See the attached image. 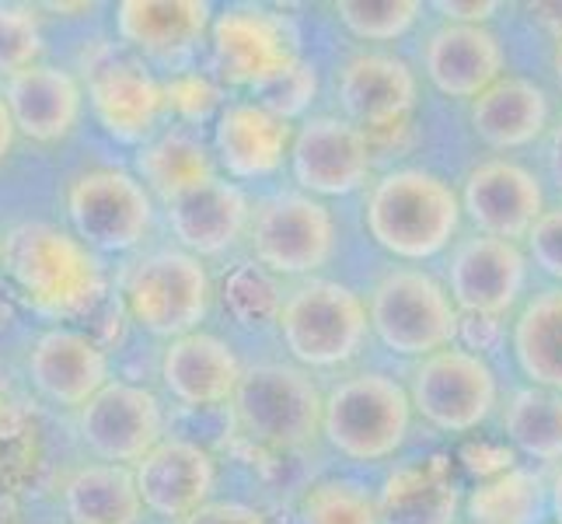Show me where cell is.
I'll list each match as a JSON object with an SVG mask.
<instances>
[{
  "label": "cell",
  "instance_id": "1",
  "mask_svg": "<svg viewBox=\"0 0 562 524\" xmlns=\"http://www.w3.org/2000/svg\"><path fill=\"white\" fill-rule=\"evenodd\" d=\"M464 221L461 192L437 171L395 168L384 171L367 192V235L387 256L423 263L451 252Z\"/></svg>",
  "mask_w": 562,
  "mask_h": 524
},
{
  "label": "cell",
  "instance_id": "2",
  "mask_svg": "<svg viewBox=\"0 0 562 524\" xmlns=\"http://www.w3.org/2000/svg\"><path fill=\"white\" fill-rule=\"evenodd\" d=\"M4 274L32 312L46 319H77L105 294V274L94 252L77 235L43 221L8 231Z\"/></svg>",
  "mask_w": 562,
  "mask_h": 524
},
{
  "label": "cell",
  "instance_id": "3",
  "mask_svg": "<svg viewBox=\"0 0 562 524\" xmlns=\"http://www.w3.org/2000/svg\"><path fill=\"white\" fill-rule=\"evenodd\" d=\"M280 339L290 360L304 371L342 367L363 354L371 339L367 301L339 280H301L280 301Z\"/></svg>",
  "mask_w": 562,
  "mask_h": 524
},
{
  "label": "cell",
  "instance_id": "4",
  "mask_svg": "<svg viewBox=\"0 0 562 524\" xmlns=\"http://www.w3.org/2000/svg\"><path fill=\"white\" fill-rule=\"evenodd\" d=\"M413 426L409 388L384 371H360L328 388L322 437L336 455L374 465L392 458Z\"/></svg>",
  "mask_w": 562,
  "mask_h": 524
},
{
  "label": "cell",
  "instance_id": "5",
  "mask_svg": "<svg viewBox=\"0 0 562 524\" xmlns=\"http://www.w3.org/2000/svg\"><path fill=\"white\" fill-rule=\"evenodd\" d=\"M371 333L395 357L423 360L461 339V312L448 287L419 266H395L367 298Z\"/></svg>",
  "mask_w": 562,
  "mask_h": 524
},
{
  "label": "cell",
  "instance_id": "6",
  "mask_svg": "<svg viewBox=\"0 0 562 524\" xmlns=\"http://www.w3.org/2000/svg\"><path fill=\"white\" fill-rule=\"evenodd\" d=\"M325 395L304 367L259 364L241 375L231 410L238 431L259 448H301L322 434Z\"/></svg>",
  "mask_w": 562,
  "mask_h": 524
},
{
  "label": "cell",
  "instance_id": "7",
  "mask_svg": "<svg viewBox=\"0 0 562 524\" xmlns=\"http://www.w3.org/2000/svg\"><path fill=\"white\" fill-rule=\"evenodd\" d=\"M405 388H409L413 413H419L440 434L479 431L499 402V384L490 360L461 343L416 360Z\"/></svg>",
  "mask_w": 562,
  "mask_h": 524
},
{
  "label": "cell",
  "instance_id": "8",
  "mask_svg": "<svg viewBox=\"0 0 562 524\" xmlns=\"http://www.w3.org/2000/svg\"><path fill=\"white\" fill-rule=\"evenodd\" d=\"M123 294L130 315L147 333L171 343L200 333L213 301V283L200 256L186 248H161L130 269Z\"/></svg>",
  "mask_w": 562,
  "mask_h": 524
},
{
  "label": "cell",
  "instance_id": "9",
  "mask_svg": "<svg viewBox=\"0 0 562 524\" xmlns=\"http://www.w3.org/2000/svg\"><path fill=\"white\" fill-rule=\"evenodd\" d=\"M251 256L273 277L312 280L336 256V221L307 192H277L251 210Z\"/></svg>",
  "mask_w": 562,
  "mask_h": 524
},
{
  "label": "cell",
  "instance_id": "10",
  "mask_svg": "<svg viewBox=\"0 0 562 524\" xmlns=\"http://www.w3.org/2000/svg\"><path fill=\"white\" fill-rule=\"evenodd\" d=\"M70 224L88 248L130 252L154 224V197L133 171L91 168L70 182L67 192Z\"/></svg>",
  "mask_w": 562,
  "mask_h": 524
},
{
  "label": "cell",
  "instance_id": "11",
  "mask_svg": "<svg viewBox=\"0 0 562 524\" xmlns=\"http://www.w3.org/2000/svg\"><path fill=\"white\" fill-rule=\"evenodd\" d=\"M528 252L517 242L490 235L458 238L448 252L443 287L461 315L469 319H499L514 312L528 290Z\"/></svg>",
  "mask_w": 562,
  "mask_h": 524
},
{
  "label": "cell",
  "instance_id": "12",
  "mask_svg": "<svg viewBox=\"0 0 562 524\" xmlns=\"http://www.w3.org/2000/svg\"><path fill=\"white\" fill-rule=\"evenodd\" d=\"M210 38L224 81L256 94L301 64L294 25L266 8H227L213 18Z\"/></svg>",
  "mask_w": 562,
  "mask_h": 524
},
{
  "label": "cell",
  "instance_id": "13",
  "mask_svg": "<svg viewBox=\"0 0 562 524\" xmlns=\"http://www.w3.org/2000/svg\"><path fill=\"white\" fill-rule=\"evenodd\" d=\"M290 175L307 197H350L371 179L367 133L342 115H307L290 144Z\"/></svg>",
  "mask_w": 562,
  "mask_h": 524
},
{
  "label": "cell",
  "instance_id": "14",
  "mask_svg": "<svg viewBox=\"0 0 562 524\" xmlns=\"http://www.w3.org/2000/svg\"><path fill=\"white\" fill-rule=\"evenodd\" d=\"M461 210L475 235L503 242H528L531 227L546 213V189L538 175L510 158H490L475 165L461 182Z\"/></svg>",
  "mask_w": 562,
  "mask_h": 524
},
{
  "label": "cell",
  "instance_id": "15",
  "mask_svg": "<svg viewBox=\"0 0 562 524\" xmlns=\"http://www.w3.org/2000/svg\"><path fill=\"white\" fill-rule=\"evenodd\" d=\"M81 437L91 455L133 469L165 441L161 402L144 384L109 381L81 410Z\"/></svg>",
  "mask_w": 562,
  "mask_h": 524
},
{
  "label": "cell",
  "instance_id": "16",
  "mask_svg": "<svg viewBox=\"0 0 562 524\" xmlns=\"http://www.w3.org/2000/svg\"><path fill=\"white\" fill-rule=\"evenodd\" d=\"M342 120L367 130L402 126L419 102L416 70L392 53H357L336 74Z\"/></svg>",
  "mask_w": 562,
  "mask_h": 524
},
{
  "label": "cell",
  "instance_id": "17",
  "mask_svg": "<svg viewBox=\"0 0 562 524\" xmlns=\"http://www.w3.org/2000/svg\"><path fill=\"white\" fill-rule=\"evenodd\" d=\"M423 70L443 99L472 105L482 91L507 77V49L490 25L443 22L426 35Z\"/></svg>",
  "mask_w": 562,
  "mask_h": 524
},
{
  "label": "cell",
  "instance_id": "18",
  "mask_svg": "<svg viewBox=\"0 0 562 524\" xmlns=\"http://www.w3.org/2000/svg\"><path fill=\"white\" fill-rule=\"evenodd\" d=\"M290 144L294 126L259 102L224 105L213 123V158L231 182L273 179L283 161H290Z\"/></svg>",
  "mask_w": 562,
  "mask_h": 524
},
{
  "label": "cell",
  "instance_id": "19",
  "mask_svg": "<svg viewBox=\"0 0 562 524\" xmlns=\"http://www.w3.org/2000/svg\"><path fill=\"white\" fill-rule=\"evenodd\" d=\"M144 511L165 521H186L210 503L213 482H217V465L210 451L182 437H165L158 448L147 451L144 461L133 465Z\"/></svg>",
  "mask_w": 562,
  "mask_h": 524
},
{
  "label": "cell",
  "instance_id": "20",
  "mask_svg": "<svg viewBox=\"0 0 562 524\" xmlns=\"http://www.w3.org/2000/svg\"><path fill=\"white\" fill-rule=\"evenodd\" d=\"M168 227L192 256H221L251 224V203L238 182L213 175L165 203Z\"/></svg>",
  "mask_w": 562,
  "mask_h": 524
},
{
  "label": "cell",
  "instance_id": "21",
  "mask_svg": "<svg viewBox=\"0 0 562 524\" xmlns=\"http://www.w3.org/2000/svg\"><path fill=\"white\" fill-rule=\"evenodd\" d=\"M29 375L49 402L70 405V410H85L112 381L105 349L88 333L64 325L35 339L29 354Z\"/></svg>",
  "mask_w": 562,
  "mask_h": 524
},
{
  "label": "cell",
  "instance_id": "22",
  "mask_svg": "<svg viewBox=\"0 0 562 524\" xmlns=\"http://www.w3.org/2000/svg\"><path fill=\"white\" fill-rule=\"evenodd\" d=\"M241 360L221 336L213 333H189L171 339L161 357V381L192 410H206V405L231 402L241 384Z\"/></svg>",
  "mask_w": 562,
  "mask_h": 524
},
{
  "label": "cell",
  "instance_id": "23",
  "mask_svg": "<svg viewBox=\"0 0 562 524\" xmlns=\"http://www.w3.org/2000/svg\"><path fill=\"white\" fill-rule=\"evenodd\" d=\"M88 99L94 120L102 123L109 137L123 144H140L158 130V120L168 105V88L154 81L140 64L115 60L94 70Z\"/></svg>",
  "mask_w": 562,
  "mask_h": 524
},
{
  "label": "cell",
  "instance_id": "24",
  "mask_svg": "<svg viewBox=\"0 0 562 524\" xmlns=\"http://www.w3.org/2000/svg\"><path fill=\"white\" fill-rule=\"evenodd\" d=\"M469 123L475 141L490 150L531 147L541 133H549V94L531 77L507 74L469 105Z\"/></svg>",
  "mask_w": 562,
  "mask_h": 524
},
{
  "label": "cell",
  "instance_id": "25",
  "mask_svg": "<svg viewBox=\"0 0 562 524\" xmlns=\"http://www.w3.org/2000/svg\"><path fill=\"white\" fill-rule=\"evenodd\" d=\"M464 497L448 458L405 461L378 493L381 524H458Z\"/></svg>",
  "mask_w": 562,
  "mask_h": 524
},
{
  "label": "cell",
  "instance_id": "26",
  "mask_svg": "<svg viewBox=\"0 0 562 524\" xmlns=\"http://www.w3.org/2000/svg\"><path fill=\"white\" fill-rule=\"evenodd\" d=\"M4 99L18 133H25L35 144L64 141L74 130L77 115H81V85L67 70L46 64L8 77Z\"/></svg>",
  "mask_w": 562,
  "mask_h": 524
},
{
  "label": "cell",
  "instance_id": "27",
  "mask_svg": "<svg viewBox=\"0 0 562 524\" xmlns=\"http://www.w3.org/2000/svg\"><path fill=\"white\" fill-rule=\"evenodd\" d=\"M210 25L213 11L203 0H123L115 8V32L150 56L192 46Z\"/></svg>",
  "mask_w": 562,
  "mask_h": 524
},
{
  "label": "cell",
  "instance_id": "28",
  "mask_svg": "<svg viewBox=\"0 0 562 524\" xmlns=\"http://www.w3.org/2000/svg\"><path fill=\"white\" fill-rule=\"evenodd\" d=\"M514 360L517 371L535 388L562 395V287H546L520 304L514 319Z\"/></svg>",
  "mask_w": 562,
  "mask_h": 524
},
{
  "label": "cell",
  "instance_id": "29",
  "mask_svg": "<svg viewBox=\"0 0 562 524\" xmlns=\"http://www.w3.org/2000/svg\"><path fill=\"white\" fill-rule=\"evenodd\" d=\"M64 511L70 524H137L144 517L137 476L126 465H85L64 482Z\"/></svg>",
  "mask_w": 562,
  "mask_h": 524
},
{
  "label": "cell",
  "instance_id": "30",
  "mask_svg": "<svg viewBox=\"0 0 562 524\" xmlns=\"http://www.w3.org/2000/svg\"><path fill=\"white\" fill-rule=\"evenodd\" d=\"M213 175H217V158H213V150L200 137H192L189 130L161 133V137L150 141L137 158V179L150 189V197H158L161 203L179 197L189 186L213 179Z\"/></svg>",
  "mask_w": 562,
  "mask_h": 524
},
{
  "label": "cell",
  "instance_id": "31",
  "mask_svg": "<svg viewBox=\"0 0 562 524\" xmlns=\"http://www.w3.org/2000/svg\"><path fill=\"white\" fill-rule=\"evenodd\" d=\"M503 434L528 461L562 465V395L549 388H517L503 405Z\"/></svg>",
  "mask_w": 562,
  "mask_h": 524
},
{
  "label": "cell",
  "instance_id": "32",
  "mask_svg": "<svg viewBox=\"0 0 562 524\" xmlns=\"http://www.w3.org/2000/svg\"><path fill=\"white\" fill-rule=\"evenodd\" d=\"M541 503H549V482L531 469H507L479 482L464 511L472 524H535Z\"/></svg>",
  "mask_w": 562,
  "mask_h": 524
},
{
  "label": "cell",
  "instance_id": "33",
  "mask_svg": "<svg viewBox=\"0 0 562 524\" xmlns=\"http://www.w3.org/2000/svg\"><path fill=\"white\" fill-rule=\"evenodd\" d=\"M297 524H381L378 493L357 479H322L301 497Z\"/></svg>",
  "mask_w": 562,
  "mask_h": 524
},
{
  "label": "cell",
  "instance_id": "34",
  "mask_svg": "<svg viewBox=\"0 0 562 524\" xmlns=\"http://www.w3.org/2000/svg\"><path fill=\"white\" fill-rule=\"evenodd\" d=\"M423 14L419 0H342L336 4L339 25L357 43H395Z\"/></svg>",
  "mask_w": 562,
  "mask_h": 524
},
{
  "label": "cell",
  "instance_id": "35",
  "mask_svg": "<svg viewBox=\"0 0 562 524\" xmlns=\"http://www.w3.org/2000/svg\"><path fill=\"white\" fill-rule=\"evenodd\" d=\"M38 25L25 8H0V74H22L35 67Z\"/></svg>",
  "mask_w": 562,
  "mask_h": 524
},
{
  "label": "cell",
  "instance_id": "36",
  "mask_svg": "<svg viewBox=\"0 0 562 524\" xmlns=\"http://www.w3.org/2000/svg\"><path fill=\"white\" fill-rule=\"evenodd\" d=\"M224 298L231 304V312H235L241 322H259L266 312H273V308L280 315V304L273 298V290L266 287L262 266H245V269H238V274H231Z\"/></svg>",
  "mask_w": 562,
  "mask_h": 524
},
{
  "label": "cell",
  "instance_id": "37",
  "mask_svg": "<svg viewBox=\"0 0 562 524\" xmlns=\"http://www.w3.org/2000/svg\"><path fill=\"white\" fill-rule=\"evenodd\" d=\"M525 252L538 274H546L562 287V203L541 213L525 242Z\"/></svg>",
  "mask_w": 562,
  "mask_h": 524
},
{
  "label": "cell",
  "instance_id": "38",
  "mask_svg": "<svg viewBox=\"0 0 562 524\" xmlns=\"http://www.w3.org/2000/svg\"><path fill=\"white\" fill-rule=\"evenodd\" d=\"M262 94V102L269 112H277L280 120H294V115H301L307 105L315 102V67H307V64H297L294 70H286L277 85H269Z\"/></svg>",
  "mask_w": 562,
  "mask_h": 524
},
{
  "label": "cell",
  "instance_id": "39",
  "mask_svg": "<svg viewBox=\"0 0 562 524\" xmlns=\"http://www.w3.org/2000/svg\"><path fill=\"white\" fill-rule=\"evenodd\" d=\"M179 524H266V517L256 508H245V503L235 500H210Z\"/></svg>",
  "mask_w": 562,
  "mask_h": 524
},
{
  "label": "cell",
  "instance_id": "40",
  "mask_svg": "<svg viewBox=\"0 0 562 524\" xmlns=\"http://www.w3.org/2000/svg\"><path fill=\"white\" fill-rule=\"evenodd\" d=\"M434 11H440L443 22L451 25H490L503 11V4H496V0H479V4L475 0H440Z\"/></svg>",
  "mask_w": 562,
  "mask_h": 524
},
{
  "label": "cell",
  "instance_id": "41",
  "mask_svg": "<svg viewBox=\"0 0 562 524\" xmlns=\"http://www.w3.org/2000/svg\"><path fill=\"white\" fill-rule=\"evenodd\" d=\"M546 165L552 182L562 189V120L555 126H549V144H546Z\"/></svg>",
  "mask_w": 562,
  "mask_h": 524
},
{
  "label": "cell",
  "instance_id": "42",
  "mask_svg": "<svg viewBox=\"0 0 562 524\" xmlns=\"http://www.w3.org/2000/svg\"><path fill=\"white\" fill-rule=\"evenodd\" d=\"M14 137H18L14 115H11V109H8V99H4V94H0V161H4L8 154H11Z\"/></svg>",
  "mask_w": 562,
  "mask_h": 524
},
{
  "label": "cell",
  "instance_id": "43",
  "mask_svg": "<svg viewBox=\"0 0 562 524\" xmlns=\"http://www.w3.org/2000/svg\"><path fill=\"white\" fill-rule=\"evenodd\" d=\"M549 514H552L555 524H562V465L549 479Z\"/></svg>",
  "mask_w": 562,
  "mask_h": 524
},
{
  "label": "cell",
  "instance_id": "44",
  "mask_svg": "<svg viewBox=\"0 0 562 524\" xmlns=\"http://www.w3.org/2000/svg\"><path fill=\"white\" fill-rule=\"evenodd\" d=\"M552 74H555V88L562 94V32L555 38V53H552Z\"/></svg>",
  "mask_w": 562,
  "mask_h": 524
},
{
  "label": "cell",
  "instance_id": "45",
  "mask_svg": "<svg viewBox=\"0 0 562 524\" xmlns=\"http://www.w3.org/2000/svg\"><path fill=\"white\" fill-rule=\"evenodd\" d=\"M0 266H4V235H0Z\"/></svg>",
  "mask_w": 562,
  "mask_h": 524
},
{
  "label": "cell",
  "instance_id": "46",
  "mask_svg": "<svg viewBox=\"0 0 562 524\" xmlns=\"http://www.w3.org/2000/svg\"><path fill=\"white\" fill-rule=\"evenodd\" d=\"M469 524H472V521H469Z\"/></svg>",
  "mask_w": 562,
  "mask_h": 524
}]
</instances>
